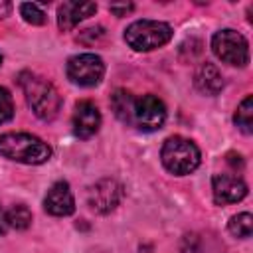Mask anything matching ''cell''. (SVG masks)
Instances as JSON below:
<instances>
[{"label": "cell", "instance_id": "1", "mask_svg": "<svg viewBox=\"0 0 253 253\" xmlns=\"http://www.w3.org/2000/svg\"><path fill=\"white\" fill-rule=\"evenodd\" d=\"M0 156L20 164H43L51 158V146L30 132L0 134Z\"/></svg>", "mask_w": 253, "mask_h": 253}, {"label": "cell", "instance_id": "2", "mask_svg": "<svg viewBox=\"0 0 253 253\" xmlns=\"http://www.w3.org/2000/svg\"><path fill=\"white\" fill-rule=\"evenodd\" d=\"M20 85L26 93L28 105L34 115L42 121H53L61 109V97L57 89L43 77L24 71L20 75Z\"/></svg>", "mask_w": 253, "mask_h": 253}, {"label": "cell", "instance_id": "3", "mask_svg": "<svg viewBox=\"0 0 253 253\" xmlns=\"http://www.w3.org/2000/svg\"><path fill=\"white\" fill-rule=\"evenodd\" d=\"M162 166L174 174V176H186L192 174L202 160V152L190 138L184 136H170L164 140L160 150Z\"/></svg>", "mask_w": 253, "mask_h": 253}, {"label": "cell", "instance_id": "4", "mask_svg": "<svg viewBox=\"0 0 253 253\" xmlns=\"http://www.w3.org/2000/svg\"><path fill=\"white\" fill-rule=\"evenodd\" d=\"M172 40V28L160 20H136L125 30V42L134 51H152Z\"/></svg>", "mask_w": 253, "mask_h": 253}, {"label": "cell", "instance_id": "5", "mask_svg": "<svg viewBox=\"0 0 253 253\" xmlns=\"http://www.w3.org/2000/svg\"><path fill=\"white\" fill-rule=\"evenodd\" d=\"M211 51L217 59H221L227 65L245 67L249 63V43L243 34L225 28L213 34L211 38Z\"/></svg>", "mask_w": 253, "mask_h": 253}, {"label": "cell", "instance_id": "6", "mask_svg": "<svg viewBox=\"0 0 253 253\" xmlns=\"http://www.w3.org/2000/svg\"><path fill=\"white\" fill-rule=\"evenodd\" d=\"M67 79L79 87H95L105 75V63L95 53H79L69 57L65 65Z\"/></svg>", "mask_w": 253, "mask_h": 253}, {"label": "cell", "instance_id": "7", "mask_svg": "<svg viewBox=\"0 0 253 253\" xmlns=\"http://www.w3.org/2000/svg\"><path fill=\"white\" fill-rule=\"evenodd\" d=\"M166 121V107L162 103V99H158L156 95L148 93L136 99L134 105V126L144 130V132H154L158 128H162Z\"/></svg>", "mask_w": 253, "mask_h": 253}, {"label": "cell", "instance_id": "8", "mask_svg": "<svg viewBox=\"0 0 253 253\" xmlns=\"http://www.w3.org/2000/svg\"><path fill=\"white\" fill-rule=\"evenodd\" d=\"M123 194L125 192H123L121 182H117L113 178H103V180L95 182L89 188V192H87V204L97 213H111L121 204Z\"/></svg>", "mask_w": 253, "mask_h": 253}, {"label": "cell", "instance_id": "9", "mask_svg": "<svg viewBox=\"0 0 253 253\" xmlns=\"http://www.w3.org/2000/svg\"><path fill=\"white\" fill-rule=\"evenodd\" d=\"M211 194L213 202L217 206H227V204H237L247 196V184L243 182L241 176L235 174H213L211 176Z\"/></svg>", "mask_w": 253, "mask_h": 253}, {"label": "cell", "instance_id": "10", "mask_svg": "<svg viewBox=\"0 0 253 253\" xmlns=\"http://www.w3.org/2000/svg\"><path fill=\"white\" fill-rule=\"evenodd\" d=\"M71 126H73V134L77 138L87 140V138L95 136L101 128V113H99L97 105L91 101H79L73 111Z\"/></svg>", "mask_w": 253, "mask_h": 253}, {"label": "cell", "instance_id": "11", "mask_svg": "<svg viewBox=\"0 0 253 253\" xmlns=\"http://www.w3.org/2000/svg\"><path fill=\"white\" fill-rule=\"evenodd\" d=\"M43 210L55 217H65V215H71L75 211V198H73V192L65 180L55 182L47 190V194L43 198Z\"/></svg>", "mask_w": 253, "mask_h": 253}, {"label": "cell", "instance_id": "12", "mask_svg": "<svg viewBox=\"0 0 253 253\" xmlns=\"http://www.w3.org/2000/svg\"><path fill=\"white\" fill-rule=\"evenodd\" d=\"M95 12H97V4L95 2H77V0L63 2L57 8V26H59V30L69 32L79 22L95 16Z\"/></svg>", "mask_w": 253, "mask_h": 253}, {"label": "cell", "instance_id": "13", "mask_svg": "<svg viewBox=\"0 0 253 253\" xmlns=\"http://www.w3.org/2000/svg\"><path fill=\"white\" fill-rule=\"evenodd\" d=\"M194 85H196V89L200 91V93H204V95H210V97H213V95H217L221 89H223V75H221V71L213 65V63H202L198 69H196V73H194Z\"/></svg>", "mask_w": 253, "mask_h": 253}, {"label": "cell", "instance_id": "14", "mask_svg": "<svg viewBox=\"0 0 253 253\" xmlns=\"http://www.w3.org/2000/svg\"><path fill=\"white\" fill-rule=\"evenodd\" d=\"M134 105H136V97H132V93L126 89H117L111 95V109L115 117L125 125L134 123Z\"/></svg>", "mask_w": 253, "mask_h": 253}, {"label": "cell", "instance_id": "15", "mask_svg": "<svg viewBox=\"0 0 253 253\" xmlns=\"http://www.w3.org/2000/svg\"><path fill=\"white\" fill-rule=\"evenodd\" d=\"M233 123L235 126L243 132V134H251L253 132V97L247 95L239 107L235 109V115H233Z\"/></svg>", "mask_w": 253, "mask_h": 253}, {"label": "cell", "instance_id": "16", "mask_svg": "<svg viewBox=\"0 0 253 253\" xmlns=\"http://www.w3.org/2000/svg\"><path fill=\"white\" fill-rule=\"evenodd\" d=\"M227 229L237 239L251 237V233H253V215L249 211H241L237 215H231V219L227 223Z\"/></svg>", "mask_w": 253, "mask_h": 253}, {"label": "cell", "instance_id": "17", "mask_svg": "<svg viewBox=\"0 0 253 253\" xmlns=\"http://www.w3.org/2000/svg\"><path fill=\"white\" fill-rule=\"evenodd\" d=\"M8 217V225L14 229H28L32 225V211L28 206L24 204H16L6 211Z\"/></svg>", "mask_w": 253, "mask_h": 253}, {"label": "cell", "instance_id": "18", "mask_svg": "<svg viewBox=\"0 0 253 253\" xmlns=\"http://www.w3.org/2000/svg\"><path fill=\"white\" fill-rule=\"evenodd\" d=\"M20 16L32 24V26H43L45 24V14L43 10L40 8V4H34V2H24L20 4Z\"/></svg>", "mask_w": 253, "mask_h": 253}, {"label": "cell", "instance_id": "19", "mask_svg": "<svg viewBox=\"0 0 253 253\" xmlns=\"http://www.w3.org/2000/svg\"><path fill=\"white\" fill-rule=\"evenodd\" d=\"M14 117V101L8 89L0 87V125L8 123Z\"/></svg>", "mask_w": 253, "mask_h": 253}, {"label": "cell", "instance_id": "20", "mask_svg": "<svg viewBox=\"0 0 253 253\" xmlns=\"http://www.w3.org/2000/svg\"><path fill=\"white\" fill-rule=\"evenodd\" d=\"M132 8H134V4H130V2H123V4H111V6H109V10H111L115 16H126L128 12H132Z\"/></svg>", "mask_w": 253, "mask_h": 253}, {"label": "cell", "instance_id": "21", "mask_svg": "<svg viewBox=\"0 0 253 253\" xmlns=\"http://www.w3.org/2000/svg\"><path fill=\"white\" fill-rule=\"evenodd\" d=\"M8 217H6V211L0 208V235H4L6 231H8Z\"/></svg>", "mask_w": 253, "mask_h": 253}, {"label": "cell", "instance_id": "22", "mask_svg": "<svg viewBox=\"0 0 253 253\" xmlns=\"http://www.w3.org/2000/svg\"><path fill=\"white\" fill-rule=\"evenodd\" d=\"M10 12H12V4H10V2L0 0V20H2V18H6Z\"/></svg>", "mask_w": 253, "mask_h": 253}, {"label": "cell", "instance_id": "23", "mask_svg": "<svg viewBox=\"0 0 253 253\" xmlns=\"http://www.w3.org/2000/svg\"><path fill=\"white\" fill-rule=\"evenodd\" d=\"M227 162H229L231 166H235V168H237V166H239V168L243 166V160H241L239 154H227Z\"/></svg>", "mask_w": 253, "mask_h": 253}, {"label": "cell", "instance_id": "24", "mask_svg": "<svg viewBox=\"0 0 253 253\" xmlns=\"http://www.w3.org/2000/svg\"><path fill=\"white\" fill-rule=\"evenodd\" d=\"M0 65H2V55H0Z\"/></svg>", "mask_w": 253, "mask_h": 253}]
</instances>
